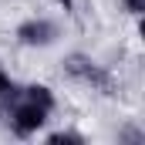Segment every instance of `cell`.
Returning <instances> with one entry per match:
<instances>
[{"instance_id": "obj_2", "label": "cell", "mask_w": 145, "mask_h": 145, "mask_svg": "<svg viewBox=\"0 0 145 145\" xmlns=\"http://www.w3.org/2000/svg\"><path fill=\"white\" fill-rule=\"evenodd\" d=\"M64 74L78 81V84H88L91 91H101V95H118V81H115V74L105 68V64H98L91 54H81V51H74L64 57Z\"/></svg>"}, {"instance_id": "obj_3", "label": "cell", "mask_w": 145, "mask_h": 145, "mask_svg": "<svg viewBox=\"0 0 145 145\" xmlns=\"http://www.w3.org/2000/svg\"><path fill=\"white\" fill-rule=\"evenodd\" d=\"M17 40L24 47H51L57 40V24L47 17H31V20L17 24Z\"/></svg>"}, {"instance_id": "obj_1", "label": "cell", "mask_w": 145, "mask_h": 145, "mask_svg": "<svg viewBox=\"0 0 145 145\" xmlns=\"http://www.w3.org/2000/svg\"><path fill=\"white\" fill-rule=\"evenodd\" d=\"M54 111V91L47 84H10V91L0 95V115L7 118L10 132L17 138L37 135Z\"/></svg>"}, {"instance_id": "obj_7", "label": "cell", "mask_w": 145, "mask_h": 145, "mask_svg": "<svg viewBox=\"0 0 145 145\" xmlns=\"http://www.w3.org/2000/svg\"><path fill=\"white\" fill-rule=\"evenodd\" d=\"M10 84H14V78H10V74L0 68V95H3V91H10Z\"/></svg>"}, {"instance_id": "obj_6", "label": "cell", "mask_w": 145, "mask_h": 145, "mask_svg": "<svg viewBox=\"0 0 145 145\" xmlns=\"http://www.w3.org/2000/svg\"><path fill=\"white\" fill-rule=\"evenodd\" d=\"M121 3H125V10L135 14V17H142V14H145V0H121Z\"/></svg>"}, {"instance_id": "obj_5", "label": "cell", "mask_w": 145, "mask_h": 145, "mask_svg": "<svg viewBox=\"0 0 145 145\" xmlns=\"http://www.w3.org/2000/svg\"><path fill=\"white\" fill-rule=\"evenodd\" d=\"M118 142H132V145H142V142H145V135L138 132V128H125V132L118 135Z\"/></svg>"}, {"instance_id": "obj_4", "label": "cell", "mask_w": 145, "mask_h": 145, "mask_svg": "<svg viewBox=\"0 0 145 145\" xmlns=\"http://www.w3.org/2000/svg\"><path fill=\"white\" fill-rule=\"evenodd\" d=\"M47 145H84V135H78V132H51Z\"/></svg>"}, {"instance_id": "obj_8", "label": "cell", "mask_w": 145, "mask_h": 145, "mask_svg": "<svg viewBox=\"0 0 145 145\" xmlns=\"http://www.w3.org/2000/svg\"><path fill=\"white\" fill-rule=\"evenodd\" d=\"M51 3H57V7H64V14H74V0H51Z\"/></svg>"}]
</instances>
